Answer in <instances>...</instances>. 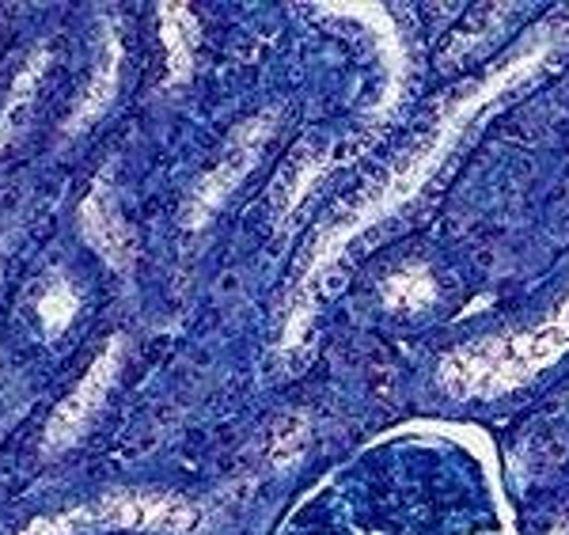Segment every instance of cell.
Listing matches in <instances>:
<instances>
[{"instance_id": "cell-1", "label": "cell", "mask_w": 569, "mask_h": 535, "mask_svg": "<svg viewBox=\"0 0 569 535\" xmlns=\"http://www.w3.org/2000/svg\"><path fill=\"white\" fill-rule=\"evenodd\" d=\"M543 53H547V50L525 53V58L512 61L509 69H501L498 77L486 80V85H482L479 91H475V96H467L463 103L456 107L452 115H448L445 122H440V126L433 129V133H429L426 141L418 145L415 156H410V160L402 164V168L395 171L391 179L383 182V187L376 190L369 201H365V206H357L350 217L338 220V225L330 228V232H327L323 239H319L316 251H311L308 278H305V285H300V293H308V285L316 281V274H323L327 266L346 251V244H350V239H353L357 232H361V228H369L372 220H380V217H388L391 209H399L402 201H407L410 194H415V190L421 187V182L429 179V171H433L437 164H440V156H445L448 149H452V141H456V137H460V129L475 118V110H482L486 103H493V99H498L501 91H509L512 85H517V80H525L528 72L536 69L539 61H543Z\"/></svg>"}, {"instance_id": "cell-2", "label": "cell", "mask_w": 569, "mask_h": 535, "mask_svg": "<svg viewBox=\"0 0 569 535\" xmlns=\"http://www.w3.org/2000/svg\"><path fill=\"white\" fill-rule=\"evenodd\" d=\"M201 513L190 502L176 494H152V491H130V494H107L91 505H77L69 513L42 516L46 535H77L84 528H137V532H168V535H190L198 528Z\"/></svg>"}, {"instance_id": "cell-3", "label": "cell", "mask_w": 569, "mask_h": 535, "mask_svg": "<svg viewBox=\"0 0 569 535\" xmlns=\"http://www.w3.org/2000/svg\"><path fill=\"white\" fill-rule=\"evenodd\" d=\"M270 126H273V118L259 115V118H251V122H243L240 129H236L232 141H228V149H224V156L217 160V168L198 182L194 194H190L187 214H182V225H187V228H201L220 206H224L228 194L240 187V179L254 168V160H259L266 137H270Z\"/></svg>"}, {"instance_id": "cell-4", "label": "cell", "mask_w": 569, "mask_h": 535, "mask_svg": "<svg viewBox=\"0 0 569 535\" xmlns=\"http://www.w3.org/2000/svg\"><path fill=\"white\" fill-rule=\"evenodd\" d=\"M118 365H122V338H110L103 354L91 361V368L84 373V380L72 387L66 399H61V407L53 410L50 426H46V448H50V452L69 448L72 440H77L80 433L88 429L91 414L99 410V403L107 399L110 384H114Z\"/></svg>"}, {"instance_id": "cell-5", "label": "cell", "mask_w": 569, "mask_h": 535, "mask_svg": "<svg viewBox=\"0 0 569 535\" xmlns=\"http://www.w3.org/2000/svg\"><path fill=\"white\" fill-rule=\"evenodd\" d=\"M80 232H84L88 244L96 247V251L103 255V262H110L114 270H130L133 266V255H137L133 232L122 220V214H118V201H114V194H110L107 175L96 179V187L80 201Z\"/></svg>"}, {"instance_id": "cell-6", "label": "cell", "mask_w": 569, "mask_h": 535, "mask_svg": "<svg viewBox=\"0 0 569 535\" xmlns=\"http://www.w3.org/2000/svg\"><path fill=\"white\" fill-rule=\"evenodd\" d=\"M118 77H122V42H118L114 27L107 23L103 61L96 65V77H91L84 99H80L77 110H72V118L66 122V133H80V129L91 126L99 115H103V110L110 107V99H114V91H118Z\"/></svg>"}, {"instance_id": "cell-7", "label": "cell", "mask_w": 569, "mask_h": 535, "mask_svg": "<svg viewBox=\"0 0 569 535\" xmlns=\"http://www.w3.org/2000/svg\"><path fill=\"white\" fill-rule=\"evenodd\" d=\"M160 31L168 46V85L190 77V61H194V16L182 4H160Z\"/></svg>"}, {"instance_id": "cell-8", "label": "cell", "mask_w": 569, "mask_h": 535, "mask_svg": "<svg viewBox=\"0 0 569 535\" xmlns=\"http://www.w3.org/2000/svg\"><path fill=\"white\" fill-rule=\"evenodd\" d=\"M42 65H46V50H39L31 61H27V69L16 77L12 91H8L4 110H0V149H4V145L16 137V129H20V115L27 110V103L34 99V88H39V77H42Z\"/></svg>"}, {"instance_id": "cell-9", "label": "cell", "mask_w": 569, "mask_h": 535, "mask_svg": "<svg viewBox=\"0 0 569 535\" xmlns=\"http://www.w3.org/2000/svg\"><path fill=\"white\" fill-rule=\"evenodd\" d=\"M437 297V285L429 278L426 266H407V270L391 274L388 285H383V300L391 308H407V311H421L429 308Z\"/></svg>"}, {"instance_id": "cell-10", "label": "cell", "mask_w": 569, "mask_h": 535, "mask_svg": "<svg viewBox=\"0 0 569 535\" xmlns=\"http://www.w3.org/2000/svg\"><path fill=\"white\" fill-rule=\"evenodd\" d=\"M72 316H77V293H72L69 281L53 278L42 289V297H39V319H42L46 335H50V338L66 335V327L72 323Z\"/></svg>"}, {"instance_id": "cell-11", "label": "cell", "mask_w": 569, "mask_h": 535, "mask_svg": "<svg viewBox=\"0 0 569 535\" xmlns=\"http://www.w3.org/2000/svg\"><path fill=\"white\" fill-rule=\"evenodd\" d=\"M319 171H323V164H311V160L308 164H297V175H292V179L281 187V214H292V206H297V201L305 198Z\"/></svg>"}, {"instance_id": "cell-12", "label": "cell", "mask_w": 569, "mask_h": 535, "mask_svg": "<svg viewBox=\"0 0 569 535\" xmlns=\"http://www.w3.org/2000/svg\"><path fill=\"white\" fill-rule=\"evenodd\" d=\"M550 535H569V521H566V524H558V528L550 532Z\"/></svg>"}]
</instances>
